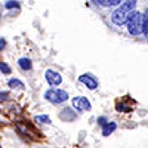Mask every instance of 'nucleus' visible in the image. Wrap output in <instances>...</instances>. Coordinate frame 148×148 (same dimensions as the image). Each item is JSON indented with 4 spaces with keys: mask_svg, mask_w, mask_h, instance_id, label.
<instances>
[{
    "mask_svg": "<svg viewBox=\"0 0 148 148\" xmlns=\"http://www.w3.org/2000/svg\"><path fill=\"white\" fill-rule=\"evenodd\" d=\"M121 2L123 0H95V3L102 8H117Z\"/></svg>",
    "mask_w": 148,
    "mask_h": 148,
    "instance_id": "7",
    "label": "nucleus"
},
{
    "mask_svg": "<svg viewBox=\"0 0 148 148\" xmlns=\"http://www.w3.org/2000/svg\"><path fill=\"white\" fill-rule=\"evenodd\" d=\"M5 46H6V40L3 39V37H2V40H0V47H2V49H3Z\"/></svg>",
    "mask_w": 148,
    "mask_h": 148,
    "instance_id": "17",
    "label": "nucleus"
},
{
    "mask_svg": "<svg viewBox=\"0 0 148 148\" xmlns=\"http://www.w3.org/2000/svg\"><path fill=\"white\" fill-rule=\"evenodd\" d=\"M0 70H2L3 74H10V68H9V65H8L6 62H2V64H0Z\"/></svg>",
    "mask_w": 148,
    "mask_h": 148,
    "instance_id": "12",
    "label": "nucleus"
},
{
    "mask_svg": "<svg viewBox=\"0 0 148 148\" xmlns=\"http://www.w3.org/2000/svg\"><path fill=\"white\" fill-rule=\"evenodd\" d=\"M126 27H127L129 34H132V36L144 34V15L139 10H133L126 22Z\"/></svg>",
    "mask_w": 148,
    "mask_h": 148,
    "instance_id": "2",
    "label": "nucleus"
},
{
    "mask_svg": "<svg viewBox=\"0 0 148 148\" xmlns=\"http://www.w3.org/2000/svg\"><path fill=\"white\" fill-rule=\"evenodd\" d=\"M71 105L76 108V110H80V111H89L92 108L89 99H88V98H84V96H76V98H73V99H71Z\"/></svg>",
    "mask_w": 148,
    "mask_h": 148,
    "instance_id": "4",
    "label": "nucleus"
},
{
    "mask_svg": "<svg viewBox=\"0 0 148 148\" xmlns=\"http://www.w3.org/2000/svg\"><path fill=\"white\" fill-rule=\"evenodd\" d=\"M135 6H136V0H123L116 8V10L111 14V21L119 27L126 25L130 14L135 10Z\"/></svg>",
    "mask_w": 148,
    "mask_h": 148,
    "instance_id": "1",
    "label": "nucleus"
},
{
    "mask_svg": "<svg viewBox=\"0 0 148 148\" xmlns=\"http://www.w3.org/2000/svg\"><path fill=\"white\" fill-rule=\"evenodd\" d=\"M45 98L52 104H61L68 99V93L62 89H47L45 92Z\"/></svg>",
    "mask_w": 148,
    "mask_h": 148,
    "instance_id": "3",
    "label": "nucleus"
},
{
    "mask_svg": "<svg viewBox=\"0 0 148 148\" xmlns=\"http://www.w3.org/2000/svg\"><path fill=\"white\" fill-rule=\"evenodd\" d=\"M144 36L148 39V9L144 14Z\"/></svg>",
    "mask_w": 148,
    "mask_h": 148,
    "instance_id": "11",
    "label": "nucleus"
},
{
    "mask_svg": "<svg viewBox=\"0 0 148 148\" xmlns=\"http://www.w3.org/2000/svg\"><path fill=\"white\" fill-rule=\"evenodd\" d=\"M45 79L51 86H59L61 83H62V76H61L59 73L53 71V70H46Z\"/></svg>",
    "mask_w": 148,
    "mask_h": 148,
    "instance_id": "5",
    "label": "nucleus"
},
{
    "mask_svg": "<svg viewBox=\"0 0 148 148\" xmlns=\"http://www.w3.org/2000/svg\"><path fill=\"white\" fill-rule=\"evenodd\" d=\"M18 64H19V67H21L24 71L31 70V61H30L28 58H21V59L18 61Z\"/></svg>",
    "mask_w": 148,
    "mask_h": 148,
    "instance_id": "9",
    "label": "nucleus"
},
{
    "mask_svg": "<svg viewBox=\"0 0 148 148\" xmlns=\"http://www.w3.org/2000/svg\"><path fill=\"white\" fill-rule=\"evenodd\" d=\"M8 84L10 86L12 89H22V88H24V83H22L21 80H18V79H10V80L8 82Z\"/></svg>",
    "mask_w": 148,
    "mask_h": 148,
    "instance_id": "10",
    "label": "nucleus"
},
{
    "mask_svg": "<svg viewBox=\"0 0 148 148\" xmlns=\"http://www.w3.org/2000/svg\"><path fill=\"white\" fill-rule=\"evenodd\" d=\"M5 6H6L8 9H9V8H14V6H15V8H18V2H8Z\"/></svg>",
    "mask_w": 148,
    "mask_h": 148,
    "instance_id": "15",
    "label": "nucleus"
},
{
    "mask_svg": "<svg viewBox=\"0 0 148 148\" xmlns=\"http://www.w3.org/2000/svg\"><path fill=\"white\" fill-rule=\"evenodd\" d=\"M79 82L80 83H83L88 89H90V90H93V89H96L98 88V80L92 76L90 73H86V74H82V76L79 77Z\"/></svg>",
    "mask_w": 148,
    "mask_h": 148,
    "instance_id": "6",
    "label": "nucleus"
},
{
    "mask_svg": "<svg viewBox=\"0 0 148 148\" xmlns=\"http://www.w3.org/2000/svg\"><path fill=\"white\" fill-rule=\"evenodd\" d=\"M98 123H99V125H102V126H105V125H107V119H105V117H99V119H98Z\"/></svg>",
    "mask_w": 148,
    "mask_h": 148,
    "instance_id": "16",
    "label": "nucleus"
},
{
    "mask_svg": "<svg viewBox=\"0 0 148 148\" xmlns=\"http://www.w3.org/2000/svg\"><path fill=\"white\" fill-rule=\"evenodd\" d=\"M36 121H40V123H51V119L47 116H37L36 117Z\"/></svg>",
    "mask_w": 148,
    "mask_h": 148,
    "instance_id": "13",
    "label": "nucleus"
},
{
    "mask_svg": "<svg viewBox=\"0 0 148 148\" xmlns=\"http://www.w3.org/2000/svg\"><path fill=\"white\" fill-rule=\"evenodd\" d=\"M8 98V92H2V101H5Z\"/></svg>",
    "mask_w": 148,
    "mask_h": 148,
    "instance_id": "18",
    "label": "nucleus"
},
{
    "mask_svg": "<svg viewBox=\"0 0 148 148\" xmlns=\"http://www.w3.org/2000/svg\"><path fill=\"white\" fill-rule=\"evenodd\" d=\"M117 110L119 111H130V107H126L125 104H119L117 105Z\"/></svg>",
    "mask_w": 148,
    "mask_h": 148,
    "instance_id": "14",
    "label": "nucleus"
},
{
    "mask_svg": "<svg viewBox=\"0 0 148 148\" xmlns=\"http://www.w3.org/2000/svg\"><path fill=\"white\" fill-rule=\"evenodd\" d=\"M117 129V125L114 121H111V123H107V125L104 126V129H102V133H104V136H108L110 133H113L114 130Z\"/></svg>",
    "mask_w": 148,
    "mask_h": 148,
    "instance_id": "8",
    "label": "nucleus"
}]
</instances>
